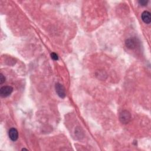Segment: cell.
I'll return each instance as SVG.
<instances>
[{"label":"cell","mask_w":151,"mask_h":151,"mask_svg":"<svg viewBox=\"0 0 151 151\" xmlns=\"http://www.w3.org/2000/svg\"><path fill=\"white\" fill-rule=\"evenodd\" d=\"M119 119L122 123L127 124L129 122L131 119V113L128 110H123L120 113Z\"/></svg>","instance_id":"6da1fadb"},{"label":"cell","mask_w":151,"mask_h":151,"mask_svg":"<svg viewBox=\"0 0 151 151\" xmlns=\"http://www.w3.org/2000/svg\"><path fill=\"white\" fill-rule=\"evenodd\" d=\"M13 91V88L10 86H6L2 87L0 89V95L3 97H6L9 96Z\"/></svg>","instance_id":"7a4b0ae2"},{"label":"cell","mask_w":151,"mask_h":151,"mask_svg":"<svg viewBox=\"0 0 151 151\" xmlns=\"http://www.w3.org/2000/svg\"><path fill=\"white\" fill-rule=\"evenodd\" d=\"M56 88V91L57 93L58 96L61 98H65L66 97V92H65V89L62 84L60 83H57L55 86Z\"/></svg>","instance_id":"3957f363"},{"label":"cell","mask_w":151,"mask_h":151,"mask_svg":"<svg viewBox=\"0 0 151 151\" xmlns=\"http://www.w3.org/2000/svg\"><path fill=\"white\" fill-rule=\"evenodd\" d=\"M137 40L135 38H130L125 41L126 46L130 49H134L137 46Z\"/></svg>","instance_id":"277c9868"},{"label":"cell","mask_w":151,"mask_h":151,"mask_svg":"<svg viewBox=\"0 0 151 151\" xmlns=\"http://www.w3.org/2000/svg\"><path fill=\"white\" fill-rule=\"evenodd\" d=\"M9 137L12 141H16L18 137V131L16 128H11L10 129L8 132Z\"/></svg>","instance_id":"5b68a950"},{"label":"cell","mask_w":151,"mask_h":151,"mask_svg":"<svg viewBox=\"0 0 151 151\" xmlns=\"http://www.w3.org/2000/svg\"><path fill=\"white\" fill-rule=\"evenodd\" d=\"M142 20L146 24H150L151 21V16L150 13L148 11H145L142 12L141 16Z\"/></svg>","instance_id":"8992f818"},{"label":"cell","mask_w":151,"mask_h":151,"mask_svg":"<svg viewBox=\"0 0 151 151\" xmlns=\"http://www.w3.org/2000/svg\"><path fill=\"white\" fill-rule=\"evenodd\" d=\"M5 82V78L2 73H1V74H0V84H2Z\"/></svg>","instance_id":"52a82bcc"},{"label":"cell","mask_w":151,"mask_h":151,"mask_svg":"<svg viewBox=\"0 0 151 151\" xmlns=\"http://www.w3.org/2000/svg\"><path fill=\"white\" fill-rule=\"evenodd\" d=\"M51 57L53 60L56 61V60H58V55L55 53H52L51 54Z\"/></svg>","instance_id":"ba28073f"},{"label":"cell","mask_w":151,"mask_h":151,"mask_svg":"<svg viewBox=\"0 0 151 151\" xmlns=\"http://www.w3.org/2000/svg\"><path fill=\"white\" fill-rule=\"evenodd\" d=\"M148 3V1H146V0H141V1H139V3L142 5V6H145L147 5Z\"/></svg>","instance_id":"9c48e42d"},{"label":"cell","mask_w":151,"mask_h":151,"mask_svg":"<svg viewBox=\"0 0 151 151\" xmlns=\"http://www.w3.org/2000/svg\"><path fill=\"white\" fill-rule=\"evenodd\" d=\"M22 150H27V149H26V148H22Z\"/></svg>","instance_id":"30bf717a"}]
</instances>
